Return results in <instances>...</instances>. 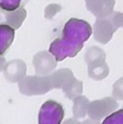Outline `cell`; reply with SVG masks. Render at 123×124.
Here are the masks:
<instances>
[{"label":"cell","instance_id":"obj_1","mask_svg":"<svg viewBox=\"0 0 123 124\" xmlns=\"http://www.w3.org/2000/svg\"><path fill=\"white\" fill-rule=\"evenodd\" d=\"M92 35V27L86 21L70 18L63 28V35L50 44L49 52L57 62L75 57Z\"/></svg>","mask_w":123,"mask_h":124},{"label":"cell","instance_id":"obj_2","mask_svg":"<svg viewBox=\"0 0 123 124\" xmlns=\"http://www.w3.org/2000/svg\"><path fill=\"white\" fill-rule=\"evenodd\" d=\"M72 78L74 75L69 69H61L46 77H26L20 82V90L26 95L44 94L51 89H64Z\"/></svg>","mask_w":123,"mask_h":124},{"label":"cell","instance_id":"obj_3","mask_svg":"<svg viewBox=\"0 0 123 124\" xmlns=\"http://www.w3.org/2000/svg\"><path fill=\"white\" fill-rule=\"evenodd\" d=\"M118 28L115 12L105 17H98L94 24V39L99 43H108Z\"/></svg>","mask_w":123,"mask_h":124},{"label":"cell","instance_id":"obj_4","mask_svg":"<svg viewBox=\"0 0 123 124\" xmlns=\"http://www.w3.org/2000/svg\"><path fill=\"white\" fill-rule=\"evenodd\" d=\"M65 116L63 106L55 101H46L40 108L38 124H61Z\"/></svg>","mask_w":123,"mask_h":124},{"label":"cell","instance_id":"obj_5","mask_svg":"<svg viewBox=\"0 0 123 124\" xmlns=\"http://www.w3.org/2000/svg\"><path fill=\"white\" fill-rule=\"evenodd\" d=\"M118 107L117 101H115L112 98L106 97L100 101H96L89 104V108H87V113H89L90 118L93 120H99L104 116L108 114L110 111L115 109Z\"/></svg>","mask_w":123,"mask_h":124},{"label":"cell","instance_id":"obj_6","mask_svg":"<svg viewBox=\"0 0 123 124\" xmlns=\"http://www.w3.org/2000/svg\"><path fill=\"white\" fill-rule=\"evenodd\" d=\"M115 0H85L86 9L96 17H105L113 12Z\"/></svg>","mask_w":123,"mask_h":124},{"label":"cell","instance_id":"obj_7","mask_svg":"<svg viewBox=\"0 0 123 124\" xmlns=\"http://www.w3.org/2000/svg\"><path fill=\"white\" fill-rule=\"evenodd\" d=\"M56 59L51 53L48 52H39L34 56V67L37 73L39 75H46L51 70L56 67Z\"/></svg>","mask_w":123,"mask_h":124},{"label":"cell","instance_id":"obj_8","mask_svg":"<svg viewBox=\"0 0 123 124\" xmlns=\"http://www.w3.org/2000/svg\"><path fill=\"white\" fill-rule=\"evenodd\" d=\"M4 17H6V22L8 25L12 26L14 29H18L22 26L23 22L25 21L26 16H27V12L24 9V4L20 7L18 9L14 11H3L2 10Z\"/></svg>","mask_w":123,"mask_h":124},{"label":"cell","instance_id":"obj_9","mask_svg":"<svg viewBox=\"0 0 123 124\" xmlns=\"http://www.w3.org/2000/svg\"><path fill=\"white\" fill-rule=\"evenodd\" d=\"M3 71L7 79L12 82H16V80L25 75L26 66L22 61H11L7 64V67L3 68Z\"/></svg>","mask_w":123,"mask_h":124},{"label":"cell","instance_id":"obj_10","mask_svg":"<svg viewBox=\"0 0 123 124\" xmlns=\"http://www.w3.org/2000/svg\"><path fill=\"white\" fill-rule=\"evenodd\" d=\"M14 28L8 24H1L0 25V54L1 56L4 55L6 51L10 47L14 40Z\"/></svg>","mask_w":123,"mask_h":124},{"label":"cell","instance_id":"obj_11","mask_svg":"<svg viewBox=\"0 0 123 124\" xmlns=\"http://www.w3.org/2000/svg\"><path fill=\"white\" fill-rule=\"evenodd\" d=\"M89 65V76L92 79L101 80L108 76V66L105 63V59H99V61L92 62L87 64Z\"/></svg>","mask_w":123,"mask_h":124},{"label":"cell","instance_id":"obj_12","mask_svg":"<svg viewBox=\"0 0 123 124\" xmlns=\"http://www.w3.org/2000/svg\"><path fill=\"white\" fill-rule=\"evenodd\" d=\"M63 90L68 98L75 99L76 97H78V95L81 94L82 83H81V81H77L74 77L71 80H69V82L65 85V87H64Z\"/></svg>","mask_w":123,"mask_h":124},{"label":"cell","instance_id":"obj_13","mask_svg":"<svg viewBox=\"0 0 123 124\" xmlns=\"http://www.w3.org/2000/svg\"><path fill=\"white\" fill-rule=\"evenodd\" d=\"M75 104H74V116L76 119L78 118H82L84 116L87 112V108L90 104L87 101L86 97L84 96H80V97H76L74 99Z\"/></svg>","mask_w":123,"mask_h":124},{"label":"cell","instance_id":"obj_14","mask_svg":"<svg viewBox=\"0 0 123 124\" xmlns=\"http://www.w3.org/2000/svg\"><path fill=\"white\" fill-rule=\"evenodd\" d=\"M101 124H123V108L108 114Z\"/></svg>","mask_w":123,"mask_h":124},{"label":"cell","instance_id":"obj_15","mask_svg":"<svg viewBox=\"0 0 123 124\" xmlns=\"http://www.w3.org/2000/svg\"><path fill=\"white\" fill-rule=\"evenodd\" d=\"M23 0H0V8L3 11H14L22 6Z\"/></svg>","mask_w":123,"mask_h":124},{"label":"cell","instance_id":"obj_16","mask_svg":"<svg viewBox=\"0 0 123 124\" xmlns=\"http://www.w3.org/2000/svg\"><path fill=\"white\" fill-rule=\"evenodd\" d=\"M61 11H62V6H60V4H56V3L49 4L46 8V10H44V16L48 20H52Z\"/></svg>","mask_w":123,"mask_h":124},{"label":"cell","instance_id":"obj_17","mask_svg":"<svg viewBox=\"0 0 123 124\" xmlns=\"http://www.w3.org/2000/svg\"><path fill=\"white\" fill-rule=\"evenodd\" d=\"M112 95L115 98L122 99L123 101V78L119 79L113 84L112 87Z\"/></svg>","mask_w":123,"mask_h":124},{"label":"cell","instance_id":"obj_18","mask_svg":"<svg viewBox=\"0 0 123 124\" xmlns=\"http://www.w3.org/2000/svg\"><path fill=\"white\" fill-rule=\"evenodd\" d=\"M115 21H117V24L119 25V27H123V13L115 12Z\"/></svg>","mask_w":123,"mask_h":124},{"label":"cell","instance_id":"obj_19","mask_svg":"<svg viewBox=\"0 0 123 124\" xmlns=\"http://www.w3.org/2000/svg\"><path fill=\"white\" fill-rule=\"evenodd\" d=\"M64 124H85V123H80V122H77V121L75 120V119H69V120H67V121H65L64 122Z\"/></svg>","mask_w":123,"mask_h":124}]
</instances>
